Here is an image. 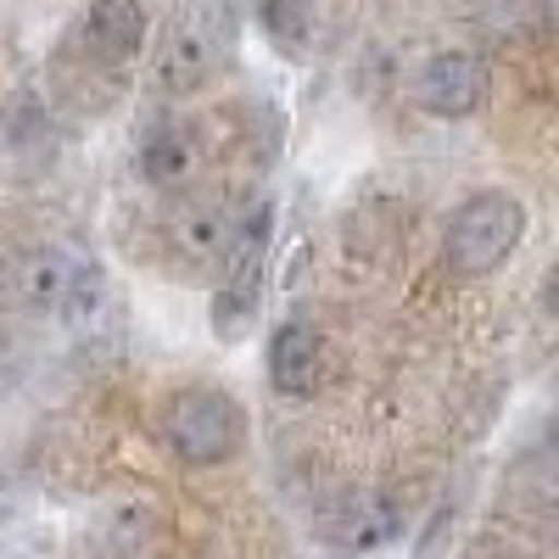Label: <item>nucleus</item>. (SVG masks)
Segmentation results:
<instances>
[{"label":"nucleus","mask_w":559,"mask_h":559,"mask_svg":"<svg viewBox=\"0 0 559 559\" xmlns=\"http://www.w3.org/2000/svg\"><path fill=\"white\" fill-rule=\"evenodd\" d=\"M96 297H102V269L90 263L84 247L68 241L28 247L0 269V308L12 319H51V313L79 319Z\"/></svg>","instance_id":"f257e3e1"},{"label":"nucleus","mask_w":559,"mask_h":559,"mask_svg":"<svg viewBox=\"0 0 559 559\" xmlns=\"http://www.w3.org/2000/svg\"><path fill=\"white\" fill-rule=\"evenodd\" d=\"M521 236H526V202L509 191H476L442 224V263L459 280H487L515 258Z\"/></svg>","instance_id":"f03ea898"},{"label":"nucleus","mask_w":559,"mask_h":559,"mask_svg":"<svg viewBox=\"0 0 559 559\" xmlns=\"http://www.w3.org/2000/svg\"><path fill=\"white\" fill-rule=\"evenodd\" d=\"M163 442L179 464H224L247 442V414L241 403L218 386H179L163 403Z\"/></svg>","instance_id":"7ed1b4c3"},{"label":"nucleus","mask_w":559,"mask_h":559,"mask_svg":"<svg viewBox=\"0 0 559 559\" xmlns=\"http://www.w3.org/2000/svg\"><path fill=\"white\" fill-rule=\"evenodd\" d=\"M269 236H274V207L269 202H252V213L236 218V241H229V252L218 258L224 263V280H218V292H213V331H218V342H241L252 313H258Z\"/></svg>","instance_id":"20e7f679"},{"label":"nucleus","mask_w":559,"mask_h":559,"mask_svg":"<svg viewBox=\"0 0 559 559\" xmlns=\"http://www.w3.org/2000/svg\"><path fill=\"white\" fill-rule=\"evenodd\" d=\"M218 73V28H213V12L207 7H185L163 45H157V62H152V84L163 90L168 102H185L207 90V79Z\"/></svg>","instance_id":"39448f33"},{"label":"nucleus","mask_w":559,"mask_h":559,"mask_svg":"<svg viewBox=\"0 0 559 559\" xmlns=\"http://www.w3.org/2000/svg\"><path fill=\"white\" fill-rule=\"evenodd\" d=\"M168 537V509L163 498H146V492H129V498H112L96 509V521L84 532V548L90 559H152Z\"/></svg>","instance_id":"423d86ee"},{"label":"nucleus","mask_w":559,"mask_h":559,"mask_svg":"<svg viewBox=\"0 0 559 559\" xmlns=\"http://www.w3.org/2000/svg\"><path fill=\"white\" fill-rule=\"evenodd\" d=\"M331 376H336V353L313 319H286L269 336V386L280 397H313L331 386Z\"/></svg>","instance_id":"0eeeda50"},{"label":"nucleus","mask_w":559,"mask_h":559,"mask_svg":"<svg viewBox=\"0 0 559 559\" xmlns=\"http://www.w3.org/2000/svg\"><path fill=\"white\" fill-rule=\"evenodd\" d=\"M487 90H492V68L476 51H442L419 68L414 79V96L431 118H471L487 107Z\"/></svg>","instance_id":"6e6552de"},{"label":"nucleus","mask_w":559,"mask_h":559,"mask_svg":"<svg viewBox=\"0 0 559 559\" xmlns=\"http://www.w3.org/2000/svg\"><path fill=\"white\" fill-rule=\"evenodd\" d=\"M146 45V0H90L79 23V51L96 68H123Z\"/></svg>","instance_id":"1a4fd4ad"},{"label":"nucleus","mask_w":559,"mask_h":559,"mask_svg":"<svg viewBox=\"0 0 559 559\" xmlns=\"http://www.w3.org/2000/svg\"><path fill=\"white\" fill-rule=\"evenodd\" d=\"M202 134L179 118H163L146 129L140 140V179L152 185V191H191L197 174H202Z\"/></svg>","instance_id":"9d476101"},{"label":"nucleus","mask_w":559,"mask_h":559,"mask_svg":"<svg viewBox=\"0 0 559 559\" xmlns=\"http://www.w3.org/2000/svg\"><path fill=\"white\" fill-rule=\"evenodd\" d=\"M236 218L241 213H229V202L218 197H191L168 218V241L185 263H218L229 241H236Z\"/></svg>","instance_id":"9b49d317"},{"label":"nucleus","mask_w":559,"mask_h":559,"mask_svg":"<svg viewBox=\"0 0 559 559\" xmlns=\"http://www.w3.org/2000/svg\"><path fill=\"white\" fill-rule=\"evenodd\" d=\"M397 537V503L376 498V492H353L324 515V543L336 554H369Z\"/></svg>","instance_id":"f8f14e48"},{"label":"nucleus","mask_w":559,"mask_h":559,"mask_svg":"<svg viewBox=\"0 0 559 559\" xmlns=\"http://www.w3.org/2000/svg\"><path fill=\"white\" fill-rule=\"evenodd\" d=\"M459 559H521V554H509L503 543H471V548H464Z\"/></svg>","instance_id":"ddd939ff"},{"label":"nucleus","mask_w":559,"mask_h":559,"mask_svg":"<svg viewBox=\"0 0 559 559\" xmlns=\"http://www.w3.org/2000/svg\"><path fill=\"white\" fill-rule=\"evenodd\" d=\"M7 498H12V481H7V476H0V521H7V509H12Z\"/></svg>","instance_id":"4468645a"}]
</instances>
